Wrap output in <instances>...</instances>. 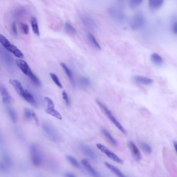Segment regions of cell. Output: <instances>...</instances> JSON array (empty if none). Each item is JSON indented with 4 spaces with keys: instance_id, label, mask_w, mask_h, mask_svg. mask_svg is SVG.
<instances>
[{
    "instance_id": "cell-1",
    "label": "cell",
    "mask_w": 177,
    "mask_h": 177,
    "mask_svg": "<svg viewBox=\"0 0 177 177\" xmlns=\"http://www.w3.org/2000/svg\"><path fill=\"white\" fill-rule=\"evenodd\" d=\"M10 83L20 96L33 106H37V102L33 96L27 90H25L20 82L16 79H11Z\"/></svg>"
},
{
    "instance_id": "cell-2",
    "label": "cell",
    "mask_w": 177,
    "mask_h": 177,
    "mask_svg": "<svg viewBox=\"0 0 177 177\" xmlns=\"http://www.w3.org/2000/svg\"><path fill=\"white\" fill-rule=\"evenodd\" d=\"M30 157L32 164L36 167L42 166L44 161V154L39 145L32 144L30 147Z\"/></svg>"
},
{
    "instance_id": "cell-3",
    "label": "cell",
    "mask_w": 177,
    "mask_h": 177,
    "mask_svg": "<svg viewBox=\"0 0 177 177\" xmlns=\"http://www.w3.org/2000/svg\"><path fill=\"white\" fill-rule=\"evenodd\" d=\"M16 63L18 67L20 69L24 74L28 76L32 83L36 86H40V82L39 78L36 76L32 72L30 67H29L26 61L21 59H17L16 60Z\"/></svg>"
},
{
    "instance_id": "cell-4",
    "label": "cell",
    "mask_w": 177,
    "mask_h": 177,
    "mask_svg": "<svg viewBox=\"0 0 177 177\" xmlns=\"http://www.w3.org/2000/svg\"><path fill=\"white\" fill-rule=\"evenodd\" d=\"M0 43L2 46L6 50L7 52H10L16 57L18 58L19 59H22L24 58V55L22 52L17 48L16 46L13 45L10 43L6 37L2 34L0 35Z\"/></svg>"
},
{
    "instance_id": "cell-5",
    "label": "cell",
    "mask_w": 177,
    "mask_h": 177,
    "mask_svg": "<svg viewBox=\"0 0 177 177\" xmlns=\"http://www.w3.org/2000/svg\"><path fill=\"white\" fill-rule=\"evenodd\" d=\"M43 130L48 138L55 143L60 141L61 136L57 129L51 124L44 123L42 125Z\"/></svg>"
},
{
    "instance_id": "cell-6",
    "label": "cell",
    "mask_w": 177,
    "mask_h": 177,
    "mask_svg": "<svg viewBox=\"0 0 177 177\" xmlns=\"http://www.w3.org/2000/svg\"><path fill=\"white\" fill-rule=\"evenodd\" d=\"M96 102L98 106H99L100 108L102 110V111L105 113V114L106 115V117H108L109 119L113 123V124L117 127V128H118V129L122 133L126 134V132L125 129H124L123 127L121 126V124L120 123V122L117 120V118L115 117L111 113V112L110 111V110L99 100H97Z\"/></svg>"
},
{
    "instance_id": "cell-7",
    "label": "cell",
    "mask_w": 177,
    "mask_h": 177,
    "mask_svg": "<svg viewBox=\"0 0 177 177\" xmlns=\"http://www.w3.org/2000/svg\"><path fill=\"white\" fill-rule=\"evenodd\" d=\"M145 23L146 20L144 14L141 12H138L133 16L131 21L130 26L132 29L137 30L142 29L145 25Z\"/></svg>"
},
{
    "instance_id": "cell-8",
    "label": "cell",
    "mask_w": 177,
    "mask_h": 177,
    "mask_svg": "<svg viewBox=\"0 0 177 177\" xmlns=\"http://www.w3.org/2000/svg\"><path fill=\"white\" fill-rule=\"evenodd\" d=\"M108 13L112 18L117 22L121 23L125 21V14L124 12L118 7H111L108 9Z\"/></svg>"
},
{
    "instance_id": "cell-9",
    "label": "cell",
    "mask_w": 177,
    "mask_h": 177,
    "mask_svg": "<svg viewBox=\"0 0 177 177\" xmlns=\"http://www.w3.org/2000/svg\"><path fill=\"white\" fill-rule=\"evenodd\" d=\"M96 146L97 148L99 150L101 151V152L105 154L109 159H111L113 161H114L117 163H118V164H123V161L121 159H120L117 155L111 151L109 149H108L106 147H105V145H102L100 144H97Z\"/></svg>"
},
{
    "instance_id": "cell-10",
    "label": "cell",
    "mask_w": 177,
    "mask_h": 177,
    "mask_svg": "<svg viewBox=\"0 0 177 177\" xmlns=\"http://www.w3.org/2000/svg\"><path fill=\"white\" fill-rule=\"evenodd\" d=\"M0 53L2 59L4 61L5 65L9 67L10 69H13L14 67V61L13 58L6 50H5L3 48V46H1L0 48Z\"/></svg>"
},
{
    "instance_id": "cell-11",
    "label": "cell",
    "mask_w": 177,
    "mask_h": 177,
    "mask_svg": "<svg viewBox=\"0 0 177 177\" xmlns=\"http://www.w3.org/2000/svg\"><path fill=\"white\" fill-rule=\"evenodd\" d=\"M12 165V160L10 155L6 152H4L2 155V160L0 164L1 171H6Z\"/></svg>"
},
{
    "instance_id": "cell-12",
    "label": "cell",
    "mask_w": 177,
    "mask_h": 177,
    "mask_svg": "<svg viewBox=\"0 0 177 177\" xmlns=\"http://www.w3.org/2000/svg\"><path fill=\"white\" fill-rule=\"evenodd\" d=\"M81 20L85 26L89 29L94 30L97 28V25L95 20L89 16L83 15L81 16Z\"/></svg>"
},
{
    "instance_id": "cell-13",
    "label": "cell",
    "mask_w": 177,
    "mask_h": 177,
    "mask_svg": "<svg viewBox=\"0 0 177 177\" xmlns=\"http://www.w3.org/2000/svg\"><path fill=\"white\" fill-rule=\"evenodd\" d=\"M81 164H82L83 167L87 171L88 173L94 177H100L98 171H97L96 170L94 169V168L93 167V166L91 165L88 160L86 159H83L81 160Z\"/></svg>"
},
{
    "instance_id": "cell-14",
    "label": "cell",
    "mask_w": 177,
    "mask_h": 177,
    "mask_svg": "<svg viewBox=\"0 0 177 177\" xmlns=\"http://www.w3.org/2000/svg\"><path fill=\"white\" fill-rule=\"evenodd\" d=\"M79 148L81 149V151L90 159L94 161L97 160L96 154L94 153L93 150H91L88 146L84 144H81V145H79Z\"/></svg>"
},
{
    "instance_id": "cell-15",
    "label": "cell",
    "mask_w": 177,
    "mask_h": 177,
    "mask_svg": "<svg viewBox=\"0 0 177 177\" xmlns=\"http://www.w3.org/2000/svg\"><path fill=\"white\" fill-rule=\"evenodd\" d=\"M1 94L2 96V101L5 105L9 106L10 104L12 103V98L10 94L8 92V90L5 86L1 85Z\"/></svg>"
},
{
    "instance_id": "cell-16",
    "label": "cell",
    "mask_w": 177,
    "mask_h": 177,
    "mask_svg": "<svg viewBox=\"0 0 177 177\" xmlns=\"http://www.w3.org/2000/svg\"><path fill=\"white\" fill-rule=\"evenodd\" d=\"M24 117L27 120H33L37 125H39V121L36 113L32 110L25 108L24 110Z\"/></svg>"
},
{
    "instance_id": "cell-17",
    "label": "cell",
    "mask_w": 177,
    "mask_h": 177,
    "mask_svg": "<svg viewBox=\"0 0 177 177\" xmlns=\"http://www.w3.org/2000/svg\"><path fill=\"white\" fill-rule=\"evenodd\" d=\"M128 146L135 160H140L141 156L140 151L139 150L138 148H137V146L132 141H129L128 142Z\"/></svg>"
},
{
    "instance_id": "cell-18",
    "label": "cell",
    "mask_w": 177,
    "mask_h": 177,
    "mask_svg": "<svg viewBox=\"0 0 177 177\" xmlns=\"http://www.w3.org/2000/svg\"><path fill=\"white\" fill-rule=\"evenodd\" d=\"M133 79L136 82L144 85H150L153 83V80L152 79L145 76L136 75Z\"/></svg>"
},
{
    "instance_id": "cell-19",
    "label": "cell",
    "mask_w": 177,
    "mask_h": 177,
    "mask_svg": "<svg viewBox=\"0 0 177 177\" xmlns=\"http://www.w3.org/2000/svg\"><path fill=\"white\" fill-rule=\"evenodd\" d=\"M60 66L62 68H63V70H64V72L66 73V75H67V77L69 78L70 82H71V84L73 86L75 85V80H74V76L73 75L72 73L71 72V70H70L69 68L67 67V66L64 63H61Z\"/></svg>"
},
{
    "instance_id": "cell-20",
    "label": "cell",
    "mask_w": 177,
    "mask_h": 177,
    "mask_svg": "<svg viewBox=\"0 0 177 177\" xmlns=\"http://www.w3.org/2000/svg\"><path fill=\"white\" fill-rule=\"evenodd\" d=\"M101 133L111 144L113 146H117V141L112 136V135L109 133V132H108V130L106 129L105 128H102L101 129Z\"/></svg>"
},
{
    "instance_id": "cell-21",
    "label": "cell",
    "mask_w": 177,
    "mask_h": 177,
    "mask_svg": "<svg viewBox=\"0 0 177 177\" xmlns=\"http://www.w3.org/2000/svg\"><path fill=\"white\" fill-rule=\"evenodd\" d=\"M105 165L109 170L113 172V174H114L115 175H117V177H126V176L115 166L113 165L110 163H108L107 162H105Z\"/></svg>"
},
{
    "instance_id": "cell-22",
    "label": "cell",
    "mask_w": 177,
    "mask_h": 177,
    "mask_svg": "<svg viewBox=\"0 0 177 177\" xmlns=\"http://www.w3.org/2000/svg\"><path fill=\"white\" fill-rule=\"evenodd\" d=\"M164 3L163 0H151L148 2V6L151 10H158L160 9Z\"/></svg>"
},
{
    "instance_id": "cell-23",
    "label": "cell",
    "mask_w": 177,
    "mask_h": 177,
    "mask_svg": "<svg viewBox=\"0 0 177 177\" xmlns=\"http://www.w3.org/2000/svg\"><path fill=\"white\" fill-rule=\"evenodd\" d=\"M46 113L51 115L52 117H55L58 120H62V116L59 112L55 109V107H47L46 110Z\"/></svg>"
},
{
    "instance_id": "cell-24",
    "label": "cell",
    "mask_w": 177,
    "mask_h": 177,
    "mask_svg": "<svg viewBox=\"0 0 177 177\" xmlns=\"http://www.w3.org/2000/svg\"><path fill=\"white\" fill-rule=\"evenodd\" d=\"M6 112L12 122L15 123L17 121V115L15 110L11 106H7L6 107Z\"/></svg>"
},
{
    "instance_id": "cell-25",
    "label": "cell",
    "mask_w": 177,
    "mask_h": 177,
    "mask_svg": "<svg viewBox=\"0 0 177 177\" xmlns=\"http://www.w3.org/2000/svg\"><path fill=\"white\" fill-rule=\"evenodd\" d=\"M31 24L32 27V30L34 34L37 36H40V31H39V25L37 23V19L36 17H33L31 19Z\"/></svg>"
},
{
    "instance_id": "cell-26",
    "label": "cell",
    "mask_w": 177,
    "mask_h": 177,
    "mask_svg": "<svg viewBox=\"0 0 177 177\" xmlns=\"http://www.w3.org/2000/svg\"><path fill=\"white\" fill-rule=\"evenodd\" d=\"M151 59L152 62L156 65H160L163 63V59L162 57L157 53L152 54L151 56Z\"/></svg>"
},
{
    "instance_id": "cell-27",
    "label": "cell",
    "mask_w": 177,
    "mask_h": 177,
    "mask_svg": "<svg viewBox=\"0 0 177 177\" xmlns=\"http://www.w3.org/2000/svg\"><path fill=\"white\" fill-rule=\"evenodd\" d=\"M66 158L67 159V161L69 162L70 164H71V165H72L73 167L76 168L82 169L81 165L74 157H73L71 155H67L66 156Z\"/></svg>"
},
{
    "instance_id": "cell-28",
    "label": "cell",
    "mask_w": 177,
    "mask_h": 177,
    "mask_svg": "<svg viewBox=\"0 0 177 177\" xmlns=\"http://www.w3.org/2000/svg\"><path fill=\"white\" fill-rule=\"evenodd\" d=\"M64 29L66 32L69 34L74 35L75 34H76V29L69 22H66L65 23Z\"/></svg>"
},
{
    "instance_id": "cell-29",
    "label": "cell",
    "mask_w": 177,
    "mask_h": 177,
    "mask_svg": "<svg viewBox=\"0 0 177 177\" xmlns=\"http://www.w3.org/2000/svg\"><path fill=\"white\" fill-rule=\"evenodd\" d=\"M88 39H89V40H90V42L93 44V45L94 46V47H96L97 49L101 50V47H100V46L99 44L98 43L96 39L95 38V37H94V36L93 34L90 33H89L88 34Z\"/></svg>"
},
{
    "instance_id": "cell-30",
    "label": "cell",
    "mask_w": 177,
    "mask_h": 177,
    "mask_svg": "<svg viewBox=\"0 0 177 177\" xmlns=\"http://www.w3.org/2000/svg\"><path fill=\"white\" fill-rule=\"evenodd\" d=\"M79 84L82 87L87 88L90 85V80L86 77H81L79 79Z\"/></svg>"
},
{
    "instance_id": "cell-31",
    "label": "cell",
    "mask_w": 177,
    "mask_h": 177,
    "mask_svg": "<svg viewBox=\"0 0 177 177\" xmlns=\"http://www.w3.org/2000/svg\"><path fill=\"white\" fill-rule=\"evenodd\" d=\"M143 1L142 0H132L129 2V6L130 9H135L139 6Z\"/></svg>"
},
{
    "instance_id": "cell-32",
    "label": "cell",
    "mask_w": 177,
    "mask_h": 177,
    "mask_svg": "<svg viewBox=\"0 0 177 177\" xmlns=\"http://www.w3.org/2000/svg\"><path fill=\"white\" fill-rule=\"evenodd\" d=\"M51 78L52 79V81L54 83L56 84V85L58 87L62 88H63V85L61 83L60 81L59 80V78H58V76L56 75V74L54 73H51L50 74Z\"/></svg>"
},
{
    "instance_id": "cell-33",
    "label": "cell",
    "mask_w": 177,
    "mask_h": 177,
    "mask_svg": "<svg viewBox=\"0 0 177 177\" xmlns=\"http://www.w3.org/2000/svg\"><path fill=\"white\" fill-rule=\"evenodd\" d=\"M141 148L145 153L147 154L151 153V152H152L151 148L147 143H144V142L142 143Z\"/></svg>"
},
{
    "instance_id": "cell-34",
    "label": "cell",
    "mask_w": 177,
    "mask_h": 177,
    "mask_svg": "<svg viewBox=\"0 0 177 177\" xmlns=\"http://www.w3.org/2000/svg\"><path fill=\"white\" fill-rule=\"evenodd\" d=\"M20 27L23 33L25 34H28L29 33V28L27 24L21 22L20 24Z\"/></svg>"
},
{
    "instance_id": "cell-35",
    "label": "cell",
    "mask_w": 177,
    "mask_h": 177,
    "mask_svg": "<svg viewBox=\"0 0 177 177\" xmlns=\"http://www.w3.org/2000/svg\"><path fill=\"white\" fill-rule=\"evenodd\" d=\"M10 29L12 31V33L14 37H17L18 36V31H17V27H16V24L15 22H13L10 25Z\"/></svg>"
},
{
    "instance_id": "cell-36",
    "label": "cell",
    "mask_w": 177,
    "mask_h": 177,
    "mask_svg": "<svg viewBox=\"0 0 177 177\" xmlns=\"http://www.w3.org/2000/svg\"><path fill=\"white\" fill-rule=\"evenodd\" d=\"M62 95H63V99L64 100V102L66 103V105L67 106H69L70 105V100L67 95V93H66L65 90H63L62 93Z\"/></svg>"
},
{
    "instance_id": "cell-37",
    "label": "cell",
    "mask_w": 177,
    "mask_h": 177,
    "mask_svg": "<svg viewBox=\"0 0 177 177\" xmlns=\"http://www.w3.org/2000/svg\"><path fill=\"white\" fill-rule=\"evenodd\" d=\"M172 31L174 32V34H177V21H175L172 27Z\"/></svg>"
},
{
    "instance_id": "cell-38",
    "label": "cell",
    "mask_w": 177,
    "mask_h": 177,
    "mask_svg": "<svg viewBox=\"0 0 177 177\" xmlns=\"http://www.w3.org/2000/svg\"><path fill=\"white\" fill-rule=\"evenodd\" d=\"M64 177H76V175L71 172H66L64 174Z\"/></svg>"
},
{
    "instance_id": "cell-39",
    "label": "cell",
    "mask_w": 177,
    "mask_h": 177,
    "mask_svg": "<svg viewBox=\"0 0 177 177\" xmlns=\"http://www.w3.org/2000/svg\"><path fill=\"white\" fill-rule=\"evenodd\" d=\"M174 147H175V151L177 152V142L174 141Z\"/></svg>"
},
{
    "instance_id": "cell-40",
    "label": "cell",
    "mask_w": 177,
    "mask_h": 177,
    "mask_svg": "<svg viewBox=\"0 0 177 177\" xmlns=\"http://www.w3.org/2000/svg\"><path fill=\"white\" fill-rule=\"evenodd\" d=\"M37 177H43V176H42V175H38V176H37Z\"/></svg>"
}]
</instances>
